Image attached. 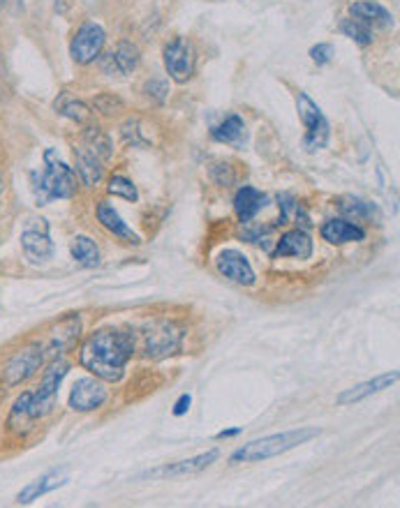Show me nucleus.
I'll return each instance as SVG.
<instances>
[{"mask_svg": "<svg viewBox=\"0 0 400 508\" xmlns=\"http://www.w3.org/2000/svg\"><path fill=\"white\" fill-rule=\"evenodd\" d=\"M320 428H298V430H287V432L269 434V437H262V439L248 441V444L239 446L229 463L232 464H243V463H262V460H269V457H278L282 453L298 448V446L308 444L314 437H320Z\"/></svg>", "mask_w": 400, "mask_h": 508, "instance_id": "20e7f679", "label": "nucleus"}, {"mask_svg": "<svg viewBox=\"0 0 400 508\" xmlns=\"http://www.w3.org/2000/svg\"><path fill=\"white\" fill-rule=\"evenodd\" d=\"M81 331H84V324H81L79 314H68V317H63L61 321H56V324L46 331L45 343H40L42 349H45L46 359H61V356H65L68 351H72V349L77 347V343H79Z\"/></svg>", "mask_w": 400, "mask_h": 508, "instance_id": "0eeeda50", "label": "nucleus"}, {"mask_svg": "<svg viewBox=\"0 0 400 508\" xmlns=\"http://www.w3.org/2000/svg\"><path fill=\"white\" fill-rule=\"evenodd\" d=\"M220 457V451L217 448H211V451L201 453V456L188 457V460H178L174 464H165V467H158L153 472H146L143 479H181V476H195L201 474L204 469L211 467Z\"/></svg>", "mask_w": 400, "mask_h": 508, "instance_id": "4468645a", "label": "nucleus"}, {"mask_svg": "<svg viewBox=\"0 0 400 508\" xmlns=\"http://www.w3.org/2000/svg\"><path fill=\"white\" fill-rule=\"evenodd\" d=\"M278 204H281V224H287L298 211L297 199L292 195H281L278 197Z\"/></svg>", "mask_w": 400, "mask_h": 508, "instance_id": "72a5a7b5", "label": "nucleus"}, {"mask_svg": "<svg viewBox=\"0 0 400 508\" xmlns=\"http://www.w3.org/2000/svg\"><path fill=\"white\" fill-rule=\"evenodd\" d=\"M107 192L111 197H120V199H126V201H137L139 199L137 185L132 183L130 178H126V176H111L109 178Z\"/></svg>", "mask_w": 400, "mask_h": 508, "instance_id": "c85d7f7f", "label": "nucleus"}, {"mask_svg": "<svg viewBox=\"0 0 400 508\" xmlns=\"http://www.w3.org/2000/svg\"><path fill=\"white\" fill-rule=\"evenodd\" d=\"M297 109H298V118H301L303 127H306L303 149L308 150V153L324 149L326 141H329V120H326V116L322 114V109L317 107L306 93H298Z\"/></svg>", "mask_w": 400, "mask_h": 508, "instance_id": "423d86ee", "label": "nucleus"}, {"mask_svg": "<svg viewBox=\"0 0 400 508\" xmlns=\"http://www.w3.org/2000/svg\"><path fill=\"white\" fill-rule=\"evenodd\" d=\"M95 215H98V222L107 229L109 234H114L123 243H130V246H139L142 243V238L127 227L126 220L120 217V213L109 201H100L98 208H95Z\"/></svg>", "mask_w": 400, "mask_h": 508, "instance_id": "dca6fc26", "label": "nucleus"}, {"mask_svg": "<svg viewBox=\"0 0 400 508\" xmlns=\"http://www.w3.org/2000/svg\"><path fill=\"white\" fill-rule=\"evenodd\" d=\"M21 247L35 263H45L53 257V243L45 229H26L21 234Z\"/></svg>", "mask_w": 400, "mask_h": 508, "instance_id": "412c9836", "label": "nucleus"}, {"mask_svg": "<svg viewBox=\"0 0 400 508\" xmlns=\"http://www.w3.org/2000/svg\"><path fill=\"white\" fill-rule=\"evenodd\" d=\"M211 181L220 188H229V185L236 183V172L234 166L229 165V162H216L211 166Z\"/></svg>", "mask_w": 400, "mask_h": 508, "instance_id": "2f4dec72", "label": "nucleus"}, {"mask_svg": "<svg viewBox=\"0 0 400 508\" xmlns=\"http://www.w3.org/2000/svg\"><path fill=\"white\" fill-rule=\"evenodd\" d=\"M143 93L149 95L151 100H155V102H162V100L169 95V84H167L162 77H153L151 81H146V86H143Z\"/></svg>", "mask_w": 400, "mask_h": 508, "instance_id": "473e14b6", "label": "nucleus"}, {"mask_svg": "<svg viewBox=\"0 0 400 508\" xmlns=\"http://www.w3.org/2000/svg\"><path fill=\"white\" fill-rule=\"evenodd\" d=\"M75 173L81 181V185L95 188V185L102 183L104 178L102 160L93 150H88L86 146H79V149H75Z\"/></svg>", "mask_w": 400, "mask_h": 508, "instance_id": "a211bd4d", "label": "nucleus"}, {"mask_svg": "<svg viewBox=\"0 0 400 508\" xmlns=\"http://www.w3.org/2000/svg\"><path fill=\"white\" fill-rule=\"evenodd\" d=\"M69 363L61 359H52L46 370L42 372V379L35 391H26L17 398L7 416V428L14 434H29L35 428V423L46 418L56 409L61 383L68 377Z\"/></svg>", "mask_w": 400, "mask_h": 508, "instance_id": "f03ea898", "label": "nucleus"}, {"mask_svg": "<svg viewBox=\"0 0 400 508\" xmlns=\"http://www.w3.org/2000/svg\"><path fill=\"white\" fill-rule=\"evenodd\" d=\"M181 340H184V331L174 321H153L143 331V351L149 359H167V356L176 354Z\"/></svg>", "mask_w": 400, "mask_h": 508, "instance_id": "6e6552de", "label": "nucleus"}, {"mask_svg": "<svg viewBox=\"0 0 400 508\" xmlns=\"http://www.w3.org/2000/svg\"><path fill=\"white\" fill-rule=\"evenodd\" d=\"M65 483H68V479H65L63 474H58V472H52V474L42 476V479L33 480L30 486L23 488V490L17 495V499H14V502L23 504V506H26V504H33L35 499L45 497V495H49V492L58 490V488H63Z\"/></svg>", "mask_w": 400, "mask_h": 508, "instance_id": "b1692460", "label": "nucleus"}, {"mask_svg": "<svg viewBox=\"0 0 400 508\" xmlns=\"http://www.w3.org/2000/svg\"><path fill=\"white\" fill-rule=\"evenodd\" d=\"M135 356V335L123 328H98L84 340L79 349V366L93 377L116 383L126 375L127 363Z\"/></svg>", "mask_w": 400, "mask_h": 508, "instance_id": "f257e3e1", "label": "nucleus"}, {"mask_svg": "<svg viewBox=\"0 0 400 508\" xmlns=\"http://www.w3.org/2000/svg\"><path fill=\"white\" fill-rule=\"evenodd\" d=\"M104 42H107V33H104L102 26L95 21H86L84 26H79V30L69 42V56L77 65H91L102 53Z\"/></svg>", "mask_w": 400, "mask_h": 508, "instance_id": "1a4fd4ad", "label": "nucleus"}, {"mask_svg": "<svg viewBox=\"0 0 400 508\" xmlns=\"http://www.w3.org/2000/svg\"><path fill=\"white\" fill-rule=\"evenodd\" d=\"M162 60H165L169 79L176 81V84H188L195 75V49L184 37H174L172 42H167Z\"/></svg>", "mask_w": 400, "mask_h": 508, "instance_id": "9d476101", "label": "nucleus"}, {"mask_svg": "<svg viewBox=\"0 0 400 508\" xmlns=\"http://www.w3.org/2000/svg\"><path fill=\"white\" fill-rule=\"evenodd\" d=\"M349 14L356 21L366 23L368 28H391L394 26V17H391L389 10H384L382 5L372 3V0H359L355 5L349 7Z\"/></svg>", "mask_w": 400, "mask_h": 508, "instance_id": "4be33fe9", "label": "nucleus"}, {"mask_svg": "<svg viewBox=\"0 0 400 508\" xmlns=\"http://www.w3.org/2000/svg\"><path fill=\"white\" fill-rule=\"evenodd\" d=\"M241 432H243L241 428H229V430H223V432H217L216 439H232V437H239Z\"/></svg>", "mask_w": 400, "mask_h": 508, "instance_id": "e433bc0d", "label": "nucleus"}, {"mask_svg": "<svg viewBox=\"0 0 400 508\" xmlns=\"http://www.w3.org/2000/svg\"><path fill=\"white\" fill-rule=\"evenodd\" d=\"M45 349L42 344H26V347L17 349L10 359L5 360L3 366V382L14 389V386H21L23 382H29L30 377H35L40 367L45 366Z\"/></svg>", "mask_w": 400, "mask_h": 508, "instance_id": "39448f33", "label": "nucleus"}, {"mask_svg": "<svg viewBox=\"0 0 400 508\" xmlns=\"http://www.w3.org/2000/svg\"><path fill=\"white\" fill-rule=\"evenodd\" d=\"M264 206H266V195H262L257 188H252V185H243V188L236 189L234 213L243 224L252 222Z\"/></svg>", "mask_w": 400, "mask_h": 508, "instance_id": "aec40b11", "label": "nucleus"}, {"mask_svg": "<svg viewBox=\"0 0 400 508\" xmlns=\"http://www.w3.org/2000/svg\"><path fill=\"white\" fill-rule=\"evenodd\" d=\"M190 405H192V398H190L188 393H184L176 400V405H174L172 414H174V416H185V414H188V411H190Z\"/></svg>", "mask_w": 400, "mask_h": 508, "instance_id": "c9c22d12", "label": "nucleus"}, {"mask_svg": "<svg viewBox=\"0 0 400 508\" xmlns=\"http://www.w3.org/2000/svg\"><path fill=\"white\" fill-rule=\"evenodd\" d=\"M216 269H217V273L224 275V278L234 282V285L252 286L255 282H257V275H255L252 263L248 262L246 254L239 250L217 252Z\"/></svg>", "mask_w": 400, "mask_h": 508, "instance_id": "f8f14e48", "label": "nucleus"}, {"mask_svg": "<svg viewBox=\"0 0 400 508\" xmlns=\"http://www.w3.org/2000/svg\"><path fill=\"white\" fill-rule=\"evenodd\" d=\"M139 60H142V53H139L137 44H132V42H118L116 49L100 56V68H102L104 75L109 77H127L139 68Z\"/></svg>", "mask_w": 400, "mask_h": 508, "instance_id": "ddd939ff", "label": "nucleus"}, {"mask_svg": "<svg viewBox=\"0 0 400 508\" xmlns=\"http://www.w3.org/2000/svg\"><path fill=\"white\" fill-rule=\"evenodd\" d=\"M273 257L275 259H282V257L310 259L313 257V238H310L303 229H292V231L282 234L281 240L275 243Z\"/></svg>", "mask_w": 400, "mask_h": 508, "instance_id": "f3484780", "label": "nucleus"}, {"mask_svg": "<svg viewBox=\"0 0 400 508\" xmlns=\"http://www.w3.org/2000/svg\"><path fill=\"white\" fill-rule=\"evenodd\" d=\"M3 189H5V178L0 176V192H3Z\"/></svg>", "mask_w": 400, "mask_h": 508, "instance_id": "4c0bfd02", "label": "nucleus"}, {"mask_svg": "<svg viewBox=\"0 0 400 508\" xmlns=\"http://www.w3.org/2000/svg\"><path fill=\"white\" fill-rule=\"evenodd\" d=\"M213 139L220 143H227V146H234V149H243L248 143V130L243 118L236 114L227 116V118L220 123V125L213 127Z\"/></svg>", "mask_w": 400, "mask_h": 508, "instance_id": "5701e85b", "label": "nucleus"}, {"mask_svg": "<svg viewBox=\"0 0 400 508\" xmlns=\"http://www.w3.org/2000/svg\"><path fill=\"white\" fill-rule=\"evenodd\" d=\"M93 107L98 109L100 114L114 116L120 114V111L126 109V102H123L118 95H114V93H102V95H98V98L93 100Z\"/></svg>", "mask_w": 400, "mask_h": 508, "instance_id": "7c9ffc66", "label": "nucleus"}, {"mask_svg": "<svg viewBox=\"0 0 400 508\" xmlns=\"http://www.w3.org/2000/svg\"><path fill=\"white\" fill-rule=\"evenodd\" d=\"M69 252H72V259H75L79 266L84 269H95L102 262V254H100V247L95 246V240L88 238V236H75L72 243H69Z\"/></svg>", "mask_w": 400, "mask_h": 508, "instance_id": "393cba45", "label": "nucleus"}, {"mask_svg": "<svg viewBox=\"0 0 400 508\" xmlns=\"http://www.w3.org/2000/svg\"><path fill=\"white\" fill-rule=\"evenodd\" d=\"M5 3H7V0H0V12H3V7H5Z\"/></svg>", "mask_w": 400, "mask_h": 508, "instance_id": "58836bf2", "label": "nucleus"}, {"mask_svg": "<svg viewBox=\"0 0 400 508\" xmlns=\"http://www.w3.org/2000/svg\"><path fill=\"white\" fill-rule=\"evenodd\" d=\"M340 30H343L345 37H349L352 42H356L359 46H368L372 42V30L368 28L366 23L356 21V19H345L340 23Z\"/></svg>", "mask_w": 400, "mask_h": 508, "instance_id": "cd10ccee", "label": "nucleus"}, {"mask_svg": "<svg viewBox=\"0 0 400 508\" xmlns=\"http://www.w3.org/2000/svg\"><path fill=\"white\" fill-rule=\"evenodd\" d=\"M84 143H86L88 150L98 155L100 160H109V157L114 155L111 139H109L107 132H104L98 123H93V120L86 125V130H84Z\"/></svg>", "mask_w": 400, "mask_h": 508, "instance_id": "a878e982", "label": "nucleus"}, {"mask_svg": "<svg viewBox=\"0 0 400 508\" xmlns=\"http://www.w3.org/2000/svg\"><path fill=\"white\" fill-rule=\"evenodd\" d=\"M109 400V389L107 382L98 377H81L77 379L72 391H69L68 407L72 411H79V414H88V411H95Z\"/></svg>", "mask_w": 400, "mask_h": 508, "instance_id": "9b49d317", "label": "nucleus"}, {"mask_svg": "<svg viewBox=\"0 0 400 508\" xmlns=\"http://www.w3.org/2000/svg\"><path fill=\"white\" fill-rule=\"evenodd\" d=\"M340 211L347 213V215L361 217V220H372V215L378 217V208L363 199H356V197H345L340 199Z\"/></svg>", "mask_w": 400, "mask_h": 508, "instance_id": "c756f323", "label": "nucleus"}, {"mask_svg": "<svg viewBox=\"0 0 400 508\" xmlns=\"http://www.w3.org/2000/svg\"><path fill=\"white\" fill-rule=\"evenodd\" d=\"M398 370L394 372H387V375H380V377L375 379H368V382L363 383H356V386H352V389L343 391V393L338 395L336 402L338 405H355V402H361L366 400V398H372V395L382 393V391L391 389L396 382H398Z\"/></svg>", "mask_w": 400, "mask_h": 508, "instance_id": "2eb2a0df", "label": "nucleus"}, {"mask_svg": "<svg viewBox=\"0 0 400 508\" xmlns=\"http://www.w3.org/2000/svg\"><path fill=\"white\" fill-rule=\"evenodd\" d=\"M310 58H313V63L326 65L333 58V46L326 44V42H322V44H314L313 49H310Z\"/></svg>", "mask_w": 400, "mask_h": 508, "instance_id": "f704fd0d", "label": "nucleus"}, {"mask_svg": "<svg viewBox=\"0 0 400 508\" xmlns=\"http://www.w3.org/2000/svg\"><path fill=\"white\" fill-rule=\"evenodd\" d=\"M320 236L331 246H347V243H361L366 240V231L347 220H326L320 229Z\"/></svg>", "mask_w": 400, "mask_h": 508, "instance_id": "6ab92c4d", "label": "nucleus"}, {"mask_svg": "<svg viewBox=\"0 0 400 508\" xmlns=\"http://www.w3.org/2000/svg\"><path fill=\"white\" fill-rule=\"evenodd\" d=\"M56 109H58V114L69 118L72 123H79V125H88V123L93 120L91 107H88L86 102H81V100L68 98V95L56 100Z\"/></svg>", "mask_w": 400, "mask_h": 508, "instance_id": "bb28decb", "label": "nucleus"}, {"mask_svg": "<svg viewBox=\"0 0 400 508\" xmlns=\"http://www.w3.org/2000/svg\"><path fill=\"white\" fill-rule=\"evenodd\" d=\"M30 183H33L37 206H46L52 199H69L77 195L75 169L65 165L52 149L45 153V169L30 173Z\"/></svg>", "mask_w": 400, "mask_h": 508, "instance_id": "7ed1b4c3", "label": "nucleus"}]
</instances>
